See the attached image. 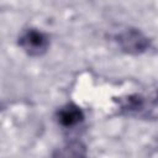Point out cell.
I'll return each mask as SVG.
<instances>
[{
  "mask_svg": "<svg viewBox=\"0 0 158 158\" xmlns=\"http://www.w3.org/2000/svg\"><path fill=\"white\" fill-rule=\"evenodd\" d=\"M156 102L158 104V91H157V96H156Z\"/></svg>",
  "mask_w": 158,
  "mask_h": 158,
  "instance_id": "8992f818",
  "label": "cell"
},
{
  "mask_svg": "<svg viewBox=\"0 0 158 158\" xmlns=\"http://www.w3.org/2000/svg\"><path fill=\"white\" fill-rule=\"evenodd\" d=\"M116 42L121 51L128 54L144 53L149 46V38L137 28H127L116 36Z\"/></svg>",
  "mask_w": 158,
  "mask_h": 158,
  "instance_id": "7a4b0ae2",
  "label": "cell"
},
{
  "mask_svg": "<svg viewBox=\"0 0 158 158\" xmlns=\"http://www.w3.org/2000/svg\"><path fill=\"white\" fill-rule=\"evenodd\" d=\"M52 158H90L86 146L80 141H69L52 152Z\"/></svg>",
  "mask_w": 158,
  "mask_h": 158,
  "instance_id": "277c9868",
  "label": "cell"
},
{
  "mask_svg": "<svg viewBox=\"0 0 158 158\" xmlns=\"http://www.w3.org/2000/svg\"><path fill=\"white\" fill-rule=\"evenodd\" d=\"M83 120H84L83 110L73 102L63 105L57 111V121L62 127H65V128L75 127L77 125L83 122Z\"/></svg>",
  "mask_w": 158,
  "mask_h": 158,
  "instance_id": "3957f363",
  "label": "cell"
},
{
  "mask_svg": "<svg viewBox=\"0 0 158 158\" xmlns=\"http://www.w3.org/2000/svg\"><path fill=\"white\" fill-rule=\"evenodd\" d=\"M121 111L126 115H135V116H143L148 112L147 102L143 96L135 94L130 95L121 101Z\"/></svg>",
  "mask_w": 158,
  "mask_h": 158,
  "instance_id": "5b68a950",
  "label": "cell"
},
{
  "mask_svg": "<svg viewBox=\"0 0 158 158\" xmlns=\"http://www.w3.org/2000/svg\"><path fill=\"white\" fill-rule=\"evenodd\" d=\"M17 43L26 54L41 57L49 48V37L38 28H27L19 36Z\"/></svg>",
  "mask_w": 158,
  "mask_h": 158,
  "instance_id": "6da1fadb",
  "label": "cell"
}]
</instances>
